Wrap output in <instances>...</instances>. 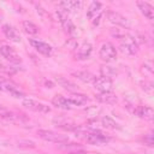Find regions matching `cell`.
<instances>
[{"instance_id":"ac0fdd59","label":"cell","mask_w":154,"mask_h":154,"mask_svg":"<svg viewBox=\"0 0 154 154\" xmlns=\"http://www.w3.org/2000/svg\"><path fill=\"white\" fill-rule=\"evenodd\" d=\"M52 103H53V106L61 108V109H71L72 108V105L69 101V99L63 95H55L52 99Z\"/></svg>"},{"instance_id":"44dd1931","label":"cell","mask_w":154,"mask_h":154,"mask_svg":"<svg viewBox=\"0 0 154 154\" xmlns=\"http://www.w3.org/2000/svg\"><path fill=\"white\" fill-rule=\"evenodd\" d=\"M137 6L141 11V13L147 17L148 19H153L154 18V8L150 4L146 2V1H137Z\"/></svg>"},{"instance_id":"83f0119b","label":"cell","mask_w":154,"mask_h":154,"mask_svg":"<svg viewBox=\"0 0 154 154\" xmlns=\"http://www.w3.org/2000/svg\"><path fill=\"white\" fill-rule=\"evenodd\" d=\"M143 141H144L146 144H148L149 147H152L153 146V131H149L148 134H146L144 137H143Z\"/></svg>"},{"instance_id":"f546056e","label":"cell","mask_w":154,"mask_h":154,"mask_svg":"<svg viewBox=\"0 0 154 154\" xmlns=\"http://www.w3.org/2000/svg\"><path fill=\"white\" fill-rule=\"evenodd\" d=\"M70 154H91V153H87V152H76V153H70Z\"/></svg>"},{"instance_id":"2e32d148","label":"cell","mask_w":154,"mask_h":154,"mask_svg":"<svg viewBox=\"0 0 154 154\" xmlns=\"http://www.w3.org/2000/svg\"><path fill=\"white\" fill-rule=\"evenodd\" d=\"M54 124L55 126L64 129V130H69V131H76L78 129V125H76L75 122H72L71 119H66V118L54 119Z\"/></svg>"},{"instance_id":"4fadbf2b","label":"cell","mask_w":154,"mask_h":154,"mask_svg":"<svg viewBox=\"0 0 154 154\" xmlns=\"http://www.w3.org/2000/svg\"><path fill=\"white\" fill-rule=\"evenodd\" d=\"M93 52V46L89 42H83L82 45L78 46L76 51V59L77 60H85L90 57Z\"/></svg>"},{"instance_id":"9a60e30c","label":"cell","mask_w":154,"mask_h":154,"mask_svg":"<svg viewBox=\"0 0 154 154\" xmlns=\"http://www.w3.org/2000/svg\"><path fill=\"white\" fill-rule=\"evenodd\" d=\"M0 117H2L4 119L6 120H10L12 123H20L22 122V116H19L18 113L13 112V111H10L7 108H5L4 106L0 105Z\"/></svg>"},{"instance_id":"7a4b0ae2","label":"cell","mask_w":154,"mask_h":154,"mask_svg":"<svg viewBox=\"0 0 154 154\" xmlns=\"http://www.w3.org/2000/svg\"><path fill=\"white\" fill-rule=\"evenodd\" d=\"M112 34L118 38L119 41V46L123 53L129 54V55H134L138 52V45L136 38L130 35V34H125V32H120L118 29L114 31L112 30Z\"/></svg>"},{"instance_id":"d4e9b609","label":"cell","mask_w":154,"mask_h":154,"mask_svg":"<svg viewBox=\"0 0 154 154\" xmlns=\"http://www.w3.org/2000/svg\"><path fill=\"white\" fill-rule=\"evenodd\" d=\"M22 28H23V30L28 34V35H36L37 32H38V26L35 24V23H32V22H30V20H24L23 23H22Z\"/></svg>"},{"instance_id":"e0dca14e","label":"cell","mask_w":154,"mask_h":154,"mask_svg":"<svg viewBox=\"0 0 154 154\" xmlns=\"http://www.w3.org/2000/svg\"><path fill=\"white\" fill-rule=\"evenodd\" d=\"M2 32H4V35L6 36V38H8V40L12 41V42H19V41H20L19 34H18L17 30H16L12 25H10V24H4V25H2Z\"/></svg>"},{"instance_id":"30bf717a","label":"cell","mask_w":154,"mask_h":154,"mask_svg":"<svg viewBox=\"0 0 154 154\" xmlns=\"http://www.w3.org/2000/svg\"><path fill=\"white\" fill-rule=\"evenodd\" d=\"M0 55H1L4 59H6L7 61H10V63H13V64L20 63V57H19V54H18L12 47H10L8 45H2V46H0Z\"/></svg>"},{"instance_id":"ffe728a7","label":"cell","mask_w":154,"mask_h":154,"mask_svg":"<svg viewBox=\"0 0 154 154\" xmlns=\"http://www.w3.org/2000/svg\"><path fill=\"white\" fill-rule=\"evenodd\" d=\"M67 99H69V101L71 102L72 106H83L89 101L87 95L79 94V93H72Z\"/></svg>"},{"instance_id":"f1b7e54d","label":"cell","mask_w":154,"mask_h":154,"mask_svg":"<svg viewBox=\"0 0 154 154\" xmlns=\"http://www.w3.org/2000/svg\"><path fill=\"white\" fill-rule=\"evenodd\" d=\"M143 85H144L143 89L148 90V93H152V90H153V83H152V82H144Z\"/></svg>"},{"instance_id":"8fae6325","label":"cell","mask_w":154,"mask_h":154,"mask_svg":"<svg viewBox=\"0 0 154 154\" xmlns=\"http://www.w3.org/2000/svg\"><path fill=\"white\" fill-rule=\"evenodd\" d=\"M58 18H59V20H60V23H61V25H63V28H64V30L67 32V34H70V35H75L76 34V26H75V24L72 23V20L69 18V16H67V13L64 11V10H58Z\"/></svg>"},{"instance_id":"277c9868","label":"cell","mask_w":154,"mask_h":154,"mask_svg":"<svg viewBox=\"0 0 154 154\" xmlns=\"http://www.w3.org/2000/svg\"><path fill=\"white\" fill-rule=\"evenodd\" d=\"M99 55H100L101 60H103L106 63H112V61L117 60V49L111 42H103L100 47Z\"/></svg>"},{"instance_id":"cb8c5ba5","label":"cell","mask_w":154,"mask_h":154,"mask_svg":"<svg viewBox=\"0 0 154 154\" xmlns=\"http://www.w3.org/2000/svg\"><path fill=\"white\" fill-rule=\"evenodd\" d=\"M55 81H57V83H58L60 87H63V88L66 89V90L72 91V90H76V89H77V85H76L73 82H71L70 79H66V78H64V77H61V76H58V77L55 78Z\"/></svg>"},{"instance_id":"5b68a950","label":"cell","mask_w":154,"mask_h":154,"mask_svg":"<svg viewBox=\"0 0 154 154\" xmlns=\"http://www.w3.org/2000/svg\"><path fill=\"white\" fill-rule=\"evenodd\" d=\"M102 14V4L99 1H93L90 2L88 10H87V17L93 22V25H97L100 22Z\"/></svg>"},{"instance_id":"7c38bea8","label":"cell","mask_w":154,"mask_h":154,"mask_svg":"<svg viewBox=\"0 0 154 154\" xmlns=\"http://www.w3.org/2000/svg\"><path fill=\"white\" fill-rule=\"evenodd\" d=\"M94 88L96 90H99L100 93H107V91H111L112 88H113V81L112 78H107V77H95L94 82Z\"/></svg>"},{"instance_id":"5bb4252c","label":"cell","mask_w":154,"mask_h":154,"mask_svg":"<svg viewBox=\"0 0 154 154\" xmlns=\"http://www.w3.org/2000/svg\"><path fill=\"white\" fill-rule=\"evenodd\" d=\"M134 113L137 117H140L142 119H146V120H152L153 117H154V111L149 106H137L134 109Z\"/></svg>"},{"instance_id":"d6986e66","label":"cell","mask_w":154,"mask_h":154,"mask_svg":"<svg viewBox=\"0 0 154 154\" xmlns=\"http://www.w3.org/2000/svg\"><path fill=\"white\" fill-rule=\"evenodd\" d=\"M59 6L61 7V10H64L66 13L67 12H75V11H78L82 6V2L81 1H77V0H67V1H61L59 4Z\"/></svg>"},{"instance_id":"7402d4cb","label":"cell","mask_w":154,"mask_h":154,"mask_svg":"<svg viewBox=\"0 0 154 154\" xmlns=\"http://www.w3.org/2000/svg\"><path fill=\"white\" fill-rule=\"evenodd\" d=\"M95 97H96L97 101H100V102H102V103H109V105H112V103H116V102H117V96H116V94H113L112 91L100 93V94H97Z\"/></svg>"},{"instance_id":"484cf974","label":"cell","mask_w":154,"mask_h":154,"mask_svg":"<svg viewBox=\"0 0 154 154\" xmlns=\"http://www.w3.org/2000/svg\"><path fill=\"white\" fill-rule=\"evenodd\" d=\"M101 124L105 128H107V129H113V130H119L120 129L119 124L114 119H112L111 117H108V116H102L101 117Z\"/></svg>"},{"instance_id":"6da1fadb","label":"cell","mask_w":154,"mask_h":154,"mask_svg":"<svg viewBox=\"0 0 154 154\" xmlns=\"http://www.w3.org/2000/svg\"><path fill=\"white\" fill-rule=\"evenodd\" d=\"M76 136L83 138L87 143L94 144V146H103V144H107L109 142V140H111L103 132H101L99 130H93V129L84 130V129L78 128L76 130Z\"/></svg>"},{"instance_id":"52a82bcc","label":"cell","mask_w":154,"mask_h":154,"mask_svg":"<svg viewBox=\"0 0 154 154\" xmlns=\"http://www.w3.org/2000/svg\"><path fill=\"white\" fill-rule=\"evenodd\" d=\"M107 18H108V20H109L111 23H113V24H116V25H119V26H122V28H124V29H130V28H131L130 20H129L125 16H123L122 13H119V12H116V11H107Z\"/></svg>"},{"instance_id":"4316f807","label":"cell","mask_w":154,"mask_h":154,"mask_svg":"<svg viewBox=\"0 0 154 154\" xmlns=\"http://www.w3.org/2000/svg\"><path fill=\"white\" fill-rule=\"evenodd\" d=\"M100 73L102 77H107V78H112L113 76L117 75V70L109 65H101L100 66Z\"/></svg>"},{"instance_id":"3957f363","label":"cell","mask_w":154,"mask_h":154,"mask_svg":"<svg viewBox=\"0 0 154 154\" xmlns=\"http://www.w3.org/2000/svg\"><path fill=\"white\" fill-rule=\"evenodd\" d=\"M37 135L38 137H41L42 140L45 141H48V142H53V143H67L70 140L67 136L65 135H60L55 131H52V130H37Z\"/></svg>"},{"instance_id":"ba28073f","label":"cell","mask_w":154,"mask_h":154,"mask_svg":"<svg viewBox=\"0 0 154 154\" xmlns=\"http://www.w3.org/2000/svg\"><path fill=\"white\" fill-rule=\"evenodd\" d=\"M23 106H25L26 108L34 111V112H38V113H48L51 112V107L40 102V101H36L34 99H29V97H25L23 99Z\"/></svg>"},{"instance_id":"603a6c76","label":"cell","mask_w":154,"mask_h":154,"mask_svg":"<svg viewBox=\"0 0 154 154\" xmlns=\"http://www.w3.org/2000/svg\"><path fill=\"white\" fill-rule=\"evenodd\" d=\"M72 75L84 83H93L95 79V76L93 73H90L89 71H77V72H73Z\"/></svg>"},{"instance_id":"9c48e42d","label":"cell","mask_w":154,"mask_h":154,"mask_svg":"<svg viewBox=\"0 0 154 154\" xmlns=\"http://www.w3.org/2000/svg\"><path fill=\"white\" fill-rule=\"evenodd\" d=\"M29 43L32 46V48H35V51H37L40 54L45 57H49L53 53V47L47 42H43L37 38H29Z\"/></svg>"},{"instance_id":"8992f818","label":"cell","mask_w":154,"mask_h":154,"mask_svg":"<svg viewBox=\"0 0 154 154\" xmlns=\"http://www.w3.org/2000/svg\"><path fill=\"white\" fill-rule=\"evenodd\" d=\"M0 90L5 91V93H7L11 96L17 97V99L24 96V93L20 91L19 88H17V85L14 83H12L11 81H7L5 78H0Z\"/></svg>"}]
</instances>
